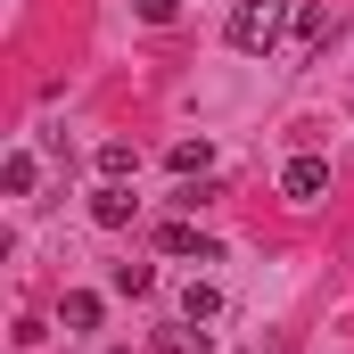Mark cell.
I'll list each match as a JSON object with an SVG mask.
<instances>
[{
	"mask_svg": "<svg viewBox=\"0 0 354 354\" xmlns=\"http://www.w3.org/2000/svg\"><path fill=\"white\" fill-rule=\"evenodd\" d=\"M288 17H297L288 0H239V8H231V50H248V58H264L272 41L288 33Z\"/></svg>",
	"mask_w": 354,
	"mask_h": 354,
	"instance_id": "6da1fadb",
	"label": "cell"
},
{
	"mask_svg": "<svg viewBox=\"0 0 354 354\" xmlns=\"http://www.w3.org/2000/svg\"><path fill=\"white\" fill-rule=\"evenodd\" d=\"M322 189H330V165H322V157H288V165H280V198H288V206H313Z\"/></svg>",
	"mask_w": 354,
	"mask_h": 354,
	"instance_id": "7a4b0ae2",
	"label": "cell"
},
{
	"mask_svg": "<svg viewBox=\"0 0 354 354\" xmlns=\"http://www.w3.org/2000/svg\"><path fill=\"white\" fill-rule=\"evenodd\" d=\"M132 206H140V198H132L124 181H107V189L91 198V223H99V231H124V223H132Z\"/></svg>",
	"mask_w": 354,
	"mask_h": 354,
	"instance_id": "3957f363",
	"label": "cell"
},
{
	"mask_svg": "<svg viewBox=\"0 0 354 354\" xmlns=\"http://www.w3.org/2000/svg\"><path fill=\"white\" fill-rule=\"evenodd\" d=\"M157 248H165V256H198V264L214 256V239H206L198 223H165V231H157Z\"/></svg>",
	"mask_w": 354,
	"mask_h": 354,
	"instance_id": "277c9868",
	"label": "cell"
},
{
	"mask_svg": "<svg viewBox=\"0 0 354 354\" xmlns=\"http://www.w3.org/2000/svg\"><path fill=\"white\" fill-rule=\"evenodd\" d=\"M157 354H206V322H174V330H157Z\"/></svg>",
	"mask_w": 354,
	"mask_h": 354,
	"instance_id": "5b68a950",
	"label": "cell"
},
{
	"mask_svg": "<svg viewBox=\"0 0 354 354\" xmlns=\"http://www.w3.org/2000/svg\"><path fill=\"white\" fill-rule=\"evenodd\" d=\"M214 313H223V288L189 280V288H181V322H214Z\"/></svg>",
	"mask_w": 354,
	"mask_h": 354,
	"instance_id": "8992f818",
	"label": "cell"
},
{
	"mask_svg": "<svg viewBox=\"0 0 354 354\" xmlns=\"http://www.w3.org/2000/svg\"><path fill=\"white\" fill-rule=\"evenodd\" d=\"M58 322H66V330H99V297H91V288H75V297L58 305Z\"/></svg>",
	"mask_w": 354,
	"mask_h": 354,
	"instance_id": "52a82bcc",
	"label": "cell"
},
{
	"mask_svg": "<svg viewBox=\"0 0 354 354\" xmlns=\"http://www.w3.org/2000/svg\"><path fill=\"white\" fill-rule=\"evenodd\" d=\"M132 165H140V149H132V140H107V149H99V174H107V181H124Z\"/></svg>",
	"mask_w": 354,
	"mask_h": 354,
	"instance_id": "ba28073f",
	"label": "cell"
},
{
	"mask_svg": "<svg viewBox=\"0 0 354 354\" xmlns=\"http://www.w3.org/2000/svg\"><path fill=\"white\" fill-rule=\"evenodd\" d=\"M165 165H174V174H206V165H214V149H206V140H174V157H165Z\"/></svg>",
	"mask_w": 354,
	"mask_h": 354,
	"instance_id": "9c48e42d",
	"label": "cell"
},
{
	"mask_svg": "<svg viewBox=\"0 0 354 354\" xmlns=\"http://www.w3.org/2000/svg\"><path fill=\"white\" fill-rule=\"evenodd\" d=\"M0 189H8V198H25V189H33V149H17V157L0 165Z\"/></svg>",
	"mask_w": 354,
	"mask_h": 354,
	"instance_id": "30bf717a",
	"label": "cell"
},
{
	"mask_svg": "<svg viewBox=\"0 0 354 354\" xmlns=\"http://www.w3.org/2000/svg\"><path fill=\"white\" fill-rule=\"evenodd\" d=\"M297 33H305V50H322V41L338 33V17H330V8H305V17H297Z\"/></svg>",
	"mask_w": 354,
	"mask_h": 354,
	"instance_id": "8fae6325",
	"label": "cell"
},
{
	"mask_svg": "<svg viewBox=\"0 0 354 354\" xmlns=\"http://www.w3.org/2000/svg\"><path fill=\"white\" fill-rule=\"evenodd\" d=\"M115 288H124V297H149V288H157V272H149V264H115Z\"/></svg>",
	"mask_w": 354,
	"mask_h": 354,
	"instance_id": "7c38bea8",
	"label": "cell"
},
{
	"mask_svg": "<svg viewBox=\"0 0 354 354\" xmlns=\"http://www.w3.org/2000/svg\"><path fill=\"white\" fill-rule=\"evenodd\" d=\"M174 8L181 0H140V25H174Z\"/></svg>",
	"mask_w": 354,
	"mask_h": 354,
	"instance_id": "4fadbf2b",
	"label": "cell"
}]
</instances>
